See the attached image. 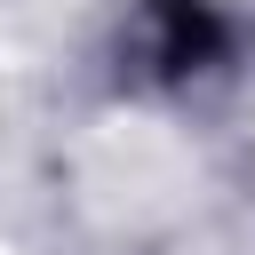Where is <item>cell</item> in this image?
Wrapping results in <instances>:
<instances>
[{
    "label": "cell",
    "instance_id": "6da1fadb",
    "mask_svg": "<svg viewBox=\"0 0 255 255\" xmlns=\"http://www.w3.org/2000/svg\"><path fill=\"white\" fill-rule=\"evenodd\" d=\"M215 48H223V24L207 16V0H143V16H135V64L143 72L183 80Z\"/></svg>",
    "mask_w": 255,
    "mask_h": 255
}]
</instances>
